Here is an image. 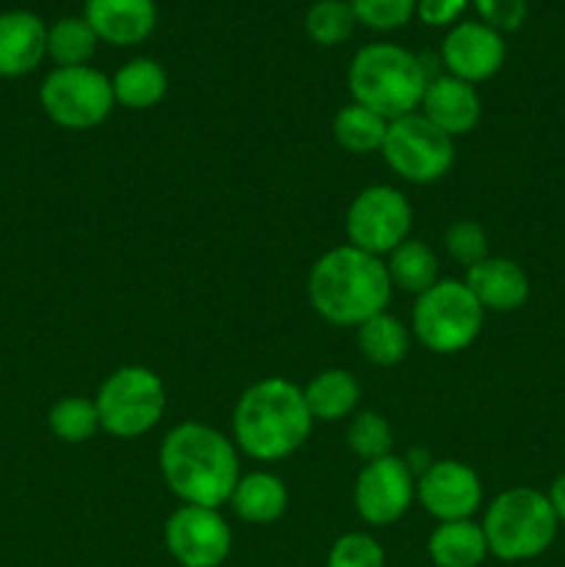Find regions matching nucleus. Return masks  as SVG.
<instances>
[{
    "mask_svg": "<svg viewBox=\"0 0 565 567\" xmlns=\"http://www.w3.org/2000/svg\"><path fill=\"white\" fill-rule=\"evenodd\" d=\"M158 465L166 487L192 507L219 509L242 480L236 443L199 421H183L166 432Z\"/></svg>",
    "mask_w": 565,
    "mask_h": 567,
    "instance_id": "1",
    "label": "nucleus"
},
{
    "mask_svg": "<svg viewBox=\"0 0 565 567\" xmlns=\"http://www.w3.org/2000/svg\"><path fill=\"white\" fill-rule=\"evenodd\" d=\"M393 282L386 260L343 244L321 255L308 275V299L316 313L336 327H360L386 313Z\"/></svg>",
    "mask_w": 565,
    "mask_h": 567,
    "instance_id": "2",
    "label": "nucleus"
},
{
    "mask_svg": "<svg viewBox=\"0 0 565 567\" xmlns=\"http://www.w3.org/2000/svg\"><path fill=\"white\" fill-rule=\"evenodd\" d=\"M314 430L302 388L282 377H266L238 396L233 410V443L247 457L277 463L291 457Z\"/></svg>",
    "mask_w": 565,
    "mask_h": 567,
    "instance_id": "3",
    "label": "nucleus"
},
{
    "mask_svg": "<svg viewBox=\"0 0 565 567\" xmlns=\"http://www.w3.org/2000/svg\"><path fill=\"white\" fill-rule=\"evenodd\" d=\"M347 81L352 103L366 105L391 122L419 109L430 75L419 55L402 44L371 42L355 53Z\"/></svg>",
    "mask_w": 565,
    "mask_h": 567,
    "instance_id": "4",
    "label": "nucleus"
},
{
    "mask_svg": "<svg viewBox=\"0 0 565 567\" xmlns=\"http://www.w3.org/2000/svg\"><path fill=\"white\" fill-rule=\"evenodd\" d=\"M559 520L546 493L535 487H510L485 509L482 532L487 554L502 563H526L552 548Z\"/></svg>",
    "mask_w": 565,
    "mask_h": 567,
    "instance_id": "5",
    "label": "nucleus"
},
{
    "mask_svg": "<svg viewBox=\"0 0 565 567\" xmlns=\"http://www.w3.org/2000/svg\"><path fill=\"white\" fill-rule=\"evenodd\" d=\"M485 324V308L460 280H438L415 297L413 332L424 349L454 354L469 349Z\"/></svg>",
    "mask_w": 565,
    "mask_h": 567,
    "instance_id": "6",
    "label": "nucleus"
},
{
    "mask_svg": "<svg viewBox=\"0 0 565 567\" xmlns=\"http://www.w3.org/2000/svg\"><path fill=\"white\" fill-rule=\"evenodd\" d=\"M100 415V430L114 437H142L166 413L164 380L144 365H122L105 377L94 396Z\"/></svg>",
    "mask_w": 565,
    "mask_h": 567,
    "instance_id": "7",
    "label": "nucleus"
},
{
    "mask_svg": "<svg viewBox=\"0 0 565 567\" xmlns=\"http://www.w3.org/2000/svg\"><path fill=\"white\" fill-rule=\"evenodd\" d=\"M39 103L55 125L66 131H89L105 122L114 109L111 78L94 66H55L39 89Z\"/></svg>",
    "mask_w": 565,
    "mask_h": 567,
    "instance_id": "8",
    "label": "nucleus"
},
{
    "mask_svg": "<svg viewBox=\"0 0 565 567\" xmlns=\"http://www.w3.org/2000/svg\"><path fill=\"white\" fill-rule=\"evenodd\" d=\"M382 158L408 183H435L452 169L454 138L432 125L424 114H404L388 122Z\"/></svg>",
    "mask_w": 565,
    "mask_h": 567,
    "instance_id": "9",
    "label": "nucleus"
},
{
    "mask_svg": "<svg viewBox=\"0 0 565 567\" xmlns=\"http://www.w3.org/2000/svg\"><path fill=\"white\" fill-rule=\"evenodd\" d=\"M413 208L393 186H369L347 210L349 244L369 255H388L410 238Z\"/></svg>",
    "mask_w": 565,
    "mask_h": 567,
    "instance_id": "10",
    "label": "nucleus"
},
{
    "mask_svg": "<svg viewBox=\"0 0 565 567\" xmlns=\"http://www.w3.org/2000/svg\"><path fill=\"white\" fill-rule=\"evenodd\" d=\"M164 543L181 567H219L230 557L233 532L219 509L183 504L166 518Z\"/></svg>",
    "mask_w": 565,
    "mask_h": 567,
    "instance_id": "11",
    "label": "nucleus"
},
{
    "mask_svg": "<svg viewBox=\"0 0 565 567\" xmlns=\"http://www.w3.org/2000/svg\"><path fill=\"white\" fill-rule=\"evenodd\" d=\"M352 498L355 509L369 526L397 524L415 498L413 471L393 454L371 460L355 480Z\"/></svg>",
    "mask_w": 565,
    "mask_h": 567,
    "instance_id": "12",
    "label": "nucleus"
},
{
    "mask_svg": "<svg viewBox=\"0 0 565 567\" xmlns=\"http://www.w3.org/2000/svg\"><path fill=\"white\" fill-rule=\"evenodd\" d=\"M415 498L441 524L469 520L482 507V480L460 460H432L430 468L419 474Z\"/></svg>",
    "mask_w": 565,
    "mask_h": 567,
    "instance_id": "13",
    "label": "nucleus"
},
{
    "mask_svg": "<svg viewBox=\"0 0 565 567\" xmlns=\"http://www.w3.org/2000/svg\"><path fill=\"white\" fill-rule=\"evenodd\" d=\"M441 61L446 75L476 83L491 81L507 61V44L499 31L480 20H460L446 31L441 42Z\"/></svg>",
    "mask_w": 565,
    "mask_h": 567,
    "instance_id": "14",
    "label": "nucleus"
},
{
    "mask_svg": "<svg viewBox=\"0 0 565 567\" xmlns=\"http://www.w3.org/2000/svg\"><path fill=\"white\" fill-rule=\"evenodd\" d=\"M83 20L92 25L100 42L114 48H133L150 39L158 22L155 0H86Z\"/></svg>",
    "mask_w": 565,
    "mask_h": 567,
    "instance_id": "15",
    "label": "nucleus"
},
{
    "mask_svg": "<svg viewBox=\"0 0 565 567\" xmlns=\"http://www.w3.org/2000/svg\"><path fill=\"white\" fill-rule=\"evenodd\" d=\"M419 109L432 125L452 138L471 133L482 120V100L476 86L452 75L430 78Z\"/></svg>",
    "mask_w": 565,
    "mask_h": 567,
    "instance_id": "16",
    "label": "nucleus"
},
{
    "mask_svg": "<svg viewBox=\"0 0 565 567\" xmlns=\"http://www.w3.org/2000/svg\"><path fill=\"white\" fill-rule=\"evenodd\" d=\"M48 55V25L33 11L0 14V78H20L37 70Z\"/></svg>",
    "mask_w": 565,
    "mask_h": 567,
    "instance_id": "17",
    "label": "nucleus"
},
{
    "mask_svg": "<svg viewBox=\"0 0 565 567\" xmlns=\"http://www.w3.org/2000/svg\"><path fill=\"white\" fill-rule=\"evenodd\" d=\"M463 282L482 308L496 310V313H513V310L524 308L530 299V277L510 258L487 255L485 260L465 269Z\"/></svg>",
    "mask_w": 565,
    "mask_h": 567,
    "instance_id": "18",
    "label": "nucleus"
},
{
    "mask_svg": "<svg viewBox=\"0 0 565 567\" xmlns=\"http://www.w3.org/2000/svg\"><path fill=\"white\" fill-rule=\"evenodd\" d=\"M427 554L435 567H480L487 557L482 524L471 518L438 524L427 540Z\"/></svg>",
    "mask_w": 565,
    "mask_h": 567,
    "instance_id": "19",
    "label": "nucleus"
},
{
    "mask_svg": "<svg viewBox=\"0 0 565 567\" xmlns=\"http://www.w3.org/2000/svg\"><path fill=\"white\" fill-rule=\"evenodd\" d=\"M233 513L247 524H275L288 507V491L280 476L255 471L238 480L230 496Z\"/></svg>",
    "mask_w": 565,
    "mask_h": 567,
    "instance_id": "20",
    "label": "nucleus"
},
{
    "mask_svg": "<svg viewBox=\"0 0 565 567\" xmlns=\"http://www.w3.org/2000/svg\"><path fill=\"white\" fill-rule=\"evenodd\" d=\"M111 89H114V100L120 105L133 111H147L164 100L170 78L155 59H133L114 72Z\"/></svg>",
    "mask_w": 565,
    "mask_h": 567,
    "instance_id": "21",
    "label": "nucleus"
},
{
    "mask_svg": "<svg viewBox=\"0 0 565 567\" xmlns=\"http://www.w3.org/2000/svg\"><path fill=\"white\" fill-rule=\"evenodd\" d=\"M314 421H341L358 408L360 385L349 371L325 369L302 388Z\"/></svg>",
    "mask_w": 565,
    "mask_h": 567,
    "instance_id": "22",
    "label": "nucleus"
},
{
    "mask_svg": "<svg viewBox=\"0 0 565 567\" xmlns=\"http://www.w3.org/2000/svg\"><path fill=\"white\" fill-rule=\"evenodd\" d=\"M386 269L399 291L419 297V293H424L427 288L438 282V255L432 252L430 244L419 241V238H408L393 252H388Z\"/></svg>",
    "mask_w": 565,
    "mask_h": 567,
    "instance_id": "23",
    "label": "nucleus"
},
{
    "mask_svg": "<svg viewBox=\"0 0 565 567\" xmlns=\"http://www.w3.org/2000/svg\"><path fill=\"white\" fill-rule=\"evenodd\" d=\"M388 120L380 116L377 111L366 109L360 103H347L343 109H338L336 120H332V136L341 144L347 153L366 155L382 150L386 142Z\"/></svg>",
    "mask_w": 565,
    "mask_h": 567,
    "instance_id": "24",
    "label": "nucleus"
},
{
    "mask_svg": "<svg viewBox=\"0 0 565 567\" xmlns=\"http://www.w3.org/2000/svg\"><path fill=\"white\" fill-rule=\"evenodd\" d=\"M358 347L374 365H397L410 352V330L391 313H377L358 327Z\"/></svg>",
    "mask_w": 565,
    "mask_h": 567,
    "instance_id": "25",
    "label": "nucleus"
},
{
    "mask_svg": "<svg viewBox=\"0 0 565 567\" xmlns=\"http://www.w3.org/2000/svg\"><path fill=\"white\" fill-rule=\"evenodd\" d=\"M97 42V33L83 17H64L48 28V55L59 66L89 64Z\"/></svg>",
    "mask_w": 565,
    "mask_h": 567,
    "instance_id": "26",
    "label": "nucleus"
},
{
    "mask_svg": "<svg viewBox=\"0 0 565 567\" xmlns=\"http://www.w3.org/2000/svg\"><path fill=\"white\" fill-rule=\"evenodd\" d=\"M355 11L349 0H316L305 11V31L321 48H336L355 33Z\"/></svg>",
    "mask_w": 565,
    "mask_h": 567,
    "instance_id": "27",
    "label": "nucleus"
},
{
    "mask_svg": "<svg viewBox=\"0 0 565 567\" xmlns=\"http://www.w3.org/2000/svg\"><path fill=\"white\" fill-rule=\"evenodd\" d=\"M50 432L64 443H83L100 430V415L94 402L81 396H66L50 410Z\"/></svg>",
    "mask_w": 565,
    "mask_h": 567,
    "instance_id": "28",
    "label": "nucleus"
},
{
    "mask_svg": "<svg viewBox=\"0 0 565 567\" xmlns=\"http://www.w3.org/2000/svg\"><path fill=\"white\" fill-rule=\"evenodd\" d=\"M347 446L352 449V454H358L360 460H366V463L388 457L393 449L391 424H388L380 413H371V410L358 413L349 421Z\"/></svg>",
    "mask_w": 565,
    "mask_h": 567,
    "instance_id": "29",
    "label": "nucleus"
},
{
    "mask_svg": "<svg viewBox=\"0 0 565 567\" xmlns=\"http://www.w3.org/2000/svg\"><path fill=\"white\" fill-rule=\"evenodd\" d=\"M419 0H349L358 25L371 31H393L413 20Z\"/></svg>",
    "mask_w": 565,
    "mask_h": 567,
    "instance_id": "30",
    "label": "nucleus"
},
{
    "mask_svg": "<svg viewBox=\"0 0 565 567\" xmlns=\"http://www.w3.org/2000/svg\"><path fill=\"white\" fill-rule=\"evenodd\" d=\"M327 567H386V551L366 532H347L332 543Z\"/></svg>",
    "mask_w": 565,
    "mask_h": 567,
    "instance_id": "31",
    "label": "nucleus"
},
{
    "mask_svg": "<svg viewBox=\"0 0 565 567\" xmlns=\"http://www.w3.org/2000/svg\"><path fill=\"white\" fill-rule=\"evenodd\" d=\"M443 244H446L449 258H452L454 264L465 266V269H471V266H476L480 260L487 258L485 230L471 219L454 221V225L446 230Z\"/></svg>",
    "mask_w": 565,
    "mask_h": 567,
    "instance_id": "32",
    "label": "nucleus"
},
{
    "mask_svg": "<svg viewBox=\"0 0 565 567\" xmlns=\"http://www.w3.org/2000/svg\"><path fill=\"white\" fill-rule=\"evenodd\" d=\"M469 3L480 14V22L499 33L518 31L530 14V0H469Z\"/></svg>",
    "mask_w": 565,
    "mask_h": 567,
    "instance_id": "33",
    "label": "nucleus"
},
{
    "mask_svg": "<svg viewBox=\"0 0 565 567\" xmlns=\"http://www.w3.org/2000/svg\"><path fill=\"white\" fill-rule=\"evenodd\" d=\"M469 6V0H419L415 17L430 28H452L458 25Z\"/></svg>",
    "mask_w": 565,
    "mask_h": 567,
    "instance_id": "34",
    "label": "nucleus"
},
{
    "mask_svg": "<svg viewBox=\"0 0 565 567\" xmlns=\"http://www.w3.org/2000/svg\"><path fill=\"white\" fill-rule=\"evenodd\" d=\"M546 498H548V504H552V509H554V515H557L559 524H565V474H559L557 480L552 482Z\"/></svg>",
    "mask_w": 565,
    "mask_h": 567,
    "instance_id": "35",
    "label": "nucleus"
}]
</instances>
